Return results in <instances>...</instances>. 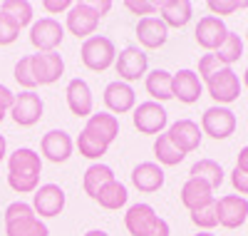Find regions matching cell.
Segmentation results:
<instances>
[{
    "label": "cell",
    "instance_id": "27",
    "mask_svg": "<svg viewBox=\"0 0 248 236\" xmlns=\"http://www.w3.org/2000/svg\"><path fill=\"white\" fill-rule=\"evenodd\" d=\"M144 87H147V92L152 95L154 102H167V100H174V92H171V72L167 70H152L147 75V80H144Z\"/></svg>",
    "mask_w": 248,
    "mask_h": 236
},
{
    "label": "cell",
    "instance_id": "21",
    "mask_svg": "<svg viewBox=\"0 0 248 236\" xmlns=\"http://www.w3.org/2000/svg\"><path fill=\"white\" fill-rule=\"evenodd\" d=\"M137 37L139 45L147 50H159L161 45H167L169 40V28L164 25V20L152 15V17H141L137 23Z\"/></svg>",
    "mask_w": 248,
    "mask_h": 236
},
{
    "label": "cell",
    "instance_id": "42",
    "mask_svg": "<svg viewBox=\"0 0 248 236\" xmlns=\"http://www.w3.org/2000/svg\"><path fill=\"white\" fill-rule=\"evenodd\" d=\"M43 8L47 13H67L72 8V3H70V0H45Z\"/></svg>",
    "mask_w": 248,
    "mask_h": 236
},
{
    "label": "cell",
    "instance_id": "16",
    "mask_svg": "<svg viewBox=\"0 0 248 236\" xmlns=\"http://www.w3.org/2000/svg\"><path fill=\"white\" fill-rule=\"evenodd\" d=\"M102 100H105L109 115H114V117H117V115H127V112H132L134 107H137V95H134V90H132V84L122 82V80L109 82L107 87H105V95H102Z\"/></svg>",
    "mask_w": 248,
    "mask_h": 236
},
{
    "label": "cell",
    "instance_id": "45",
    "mask_svg": "<svg viewBox=\"0 0 248 236\" xmlns=\"http://www.w3.org/2000/svg\"><path fill=\"white\" fill-rule=\"evenodd\" d=\"M92 8L97 10V15H99V17H105V15L109 13L112 3H109V0H102V3H92Z\"/></svg>",
    "mask_w": 248,
    "mask_h": 236
},
{
    "label": "cell",
    "instance_id": "31",
    "mask_svg": "<svg viewBox=\"0 0 248 236\" xmlns=\"http://www.w3.org/2000/svg\"><path fill=\"white\" fill-rule=\"evenodd\" d=\"M214 55L218 57V62H221L223 67H231L233 62H238L241 55H243V40H241V35L233 33V30H229V35H226V40H223V45Z\"/></svg>",
    "mask_w": 248,
    "mask_h": 236
},
{
    "label": "cell",
    "instance_id": "30",
    "mask_svg": "<svg viewBox=\"0 0 248 236\" xmlns=\"http://www.w3.org/2000/svg\"><path fill=\"white\" fill-rule=\"evenodd\" d=\"M154 157H156V162H159V167H176V164H181L184 162V152H179V149L171 144V139H169V135L164 132V135H159L156 139H154Z\"/></svg>",
    "mask_w": 248,
    "mask_h": 236
},
{
    "label": "cell",
    "instance_id": "20",
    "mask_svg": "<svg viewBox=\"0 0 248 236\" xmlns=\"http://www.w3.org/2000/svg\"><path fill=\"white\" fill-rule=\"evenodd\" d=\"M171 92L179 102L194 104L203 95V82L194 70H179V72L171 75Z\"/></svg>",
    "mask_w": 248,
    "mask_h": 236
},
{
    "label": "cell",
    "instance_id": "8",
    "mask_svg": "<svg viewBox=\"0 0 248 236\" xmlns=\"http://www.w3.org/2000/svg\"><path fill=\"white\" fill-rule=\"evenodd\" d=\"M147 67H149V55L137 45H127L114 60V70H117L119 80L127 84L147 75Z\"/></svg>",
    "mask_w": 248,
    "mask_h": 236
},
{
    "label": "cell",
    "instance_id": "2",
    "mask_svg": "<svg viewBox=\"0 0 248 236\" xmlns=\"http://www.w3.org/2000/svg\"><path fill=\"white\" fill-rule=\"evenodd\" d=\"M3 219H5L8 236H50V229L45 226V221L37 217L32 204H28V202L8 204Z\"/></svg>",
    "mask_w": 248,
    "mask_h": 236
},
{
    "label": "cell",
    "instance_id": "22",
    "mask_svg": "<svg viewBox=\"0 0 248 236\" xmlns=\"http://www.w3.org/2000/svg\"><path fill=\"white\" fill-rule=\"evenodd\" d=\"M164 179H167V174H164V169L156 162H141L132 169V184L144 194L159 191L164 186Z\"/></svg>",
    "mask_w": 248,
    "mask_h": 236
},
{
    "label": "cell",
    "instance_id": "39",
    "mask_svg": "<svg viewBox=\"0 0 248 236\" xmlns=\"http://www.w3.org/2000/svg\"><path fill=\"white\" fill-rule=\"evenodd\" d=\"M124 8L134 15H144V17H152L154 13H159V3H152V0H139V3L137 0H127Z\"/></svg>",
    "mask_w": 248,
    "mask_h": 236
},
{
    "label": "cell",
    "instance_id": "3",
    "mask_svg": "<svg viewBox=\"0 0 248 236\" xmlns=\"http://www.w3.org/2000/svg\"><path fill=\"white\" fill-rule=\"evenodd\" d=\"M79 60L82 65L92 72H105L114 65L117 60V48L114 42L107 37V35H92L82 42L79 48Z\"/></svg>",
    "mask_w": 248,
    "mask_h": 236
},
{
    "label": "cell",
    "instance_id": "14",
    "mask_svg": "<svg viewBox=\"0 0 248 236\" xmlns=\"http://www.w3.org/2000/svg\"><path fill=\"white\" fill-rule=\"evenodd\" d=\"M159 219H161V217L154 211L152 204L139 202V204H132V206L127 209V214H124V226H127V231H129L132 236H149V234L156 229Z\"/></svg>",
    "mask_w": 248,
    "mask_h": 236
},
{
    "label": "cell",
    "instance_id": "9",
    "mask_svg": "<svg viewBox=\"0 0 248 236\" xmlns=\"http://www.w3.org/2000/svg\"><path fill=\"white\" fill-rule=\"evenodd\" d=\"M65 189L60 184H40L37 191L32 194V209L40 219H52L60 217L62 209H65Z\"/></svg>",
    "mask_w": 248,
    "mask_h": 236
},
{
    "label": "cell",
    "instance_id": "35",
    "mask_svg": "<svg viewBox=\"0 0 248 236\" xmlns=\"http://www.w3.org/2000/svg\"><path fill=\"white\" fill-rule=\"evenodd\" d=\"M191 221H194L201 231L216 229V226H218V204H216V199H214L211 204H206V206L191 211Z\"/></svg>",
    "mask_w": 248,
    "mask_h": 236
},
{
    "label": "cell",
    "instance_id": "1",
    "mask_svg": "<svg viewBox=\"0 0 248 236\" xmlns=\"http://www.w3.org/2000/svg\"><path fill=\"white\" fill-rule=\"evenodd\" d=\"M43 174V157L32 147H17L8 157V184L17 194H35Z\"/></svg>",
    "mask_w": 248,
    "mask_h": 236
},
{
    "label": "cell",
    "instance_id": "44",
    "mask_svg": "<svg viewBox=\"0 0 248 236\" xmlns=\"http://www.w3.org/2000/svg\"><path fill=\"white\" fill-rule=\"evenodd\" d=\"M236 169H241V171H246V174H248V147H243L241 152H238V162H236Z\"/></svg>",
    "mask_w": 248,
    "mask_h": 236
},
{
    "label": "cell",
    "instance_id": "38",
    "mask_svg": "<svg viewBox=\"0 0 248 236\" xmlns=\"http://www.w3.org/2000/svg\"><path fill=\"white\" fill-rule=\"evenodd\" d=\"M223 65L218 62V57L214 55V52H206V55H201V60H199V77H201V82H206L211 75H216L218 70H221Z\"/></svg>",
    "mask_w": 248,
    "mask_h": 236
},
{
    "label": "cell",
    "instance_id": "25",
    "mask_svg": "<svg viewBox=\"0 0 248 236\" xmlns=\"http://www.w3.org/2000/svg\"><path fill=\"white\" fill-rule=\"evenodd\" d=\"M211 202H214V189L206 182L194 179V177H189L184 182V186H181V204L189 211H196V209L211 204Z\"/></svg>",
    "mask_w": 248,
    "mask_h": 236
},
{
    "label": "cell",
    "instance_id": "49",
    "mask_svg": "<svg viewBox=\"0 0 248 236\" xmlns=\"http://www.w3.org/2000/svg\"><path fill=\"white\" fill-rule=\"evenodd\" d=\"M243 84L248 87V67H246V72H243Z\"/></svg>",
    "mask_w": 248,
    "mask_h": 236
},
{
    "label": "cell",
    "instance_id": "10",
    "mask_svg": "<svg viewBox=\"0 0 248 236\" xmlns=\"http://www.w3.org/2000/svg\"><path fill=\"white\" fill-rule=\"evenodd\" d=\"M99 15H97V10L92 8V3H72V8L67 10V23H65V28L79 40H87V37H92L94 35V30H97V25H99Z\"/></svg>",
    "mask_w": 248,
    "mask_h": 236
},
{
    "label": "cell",
    "instance_id": "43",
    "mask_svg": "<svg viewBox=\"0 0 248 236\" xmlns=\"http://www.w3.org/2000/svg\"><path fill=\"white\" fill-rule=\"evenodd\" d=\"M169 234H171V229H169V221H167V219H159L156 229H154L149 236H169Z\"/></svg>",
    "mask_w": 248,
    "mask_h": 236
},
{
    "label": "cell",
    "instance_id": "23",
    "mask_svg": "<svg viewBox=\"0 0 248 236\" xmlns=\"http://www.w3.org/2000/svg\"><path fill=\"white\" fill-rule=\"evenodd\" d=\"M85 132L92 135L94 139H99L102 144H112L119 135V119L109 112H97V115H90L87 117V124H85Z\"/></svg>",
    "mask_w": 248,
    "mask_h": 236
},
{
    "label": "cell",
    "instance_id": "17",
    "mask_svg": "<svg viewBox=\"0 0 248 236\" xmlns=\"http://www.w3.org/2000/svg\"><path fill=\"white\" fill-rule=\"evenodd\" d=\"M32 60V75L37 84H55L65 72V60L60 52H35Z\"/></svg>",
    "mask_w": 248,
    "mask_h": 236
},
{
    "label": "cell",
    "instance_id": "24",
    "mask_svg": "<svg viewBox=\"0 0 248 236\" xmlns=\"http://www.w3.org/2000/svg\"><path fill=\"white\" fill-rule=\"evenodd\" d=\"M159 17L167 28H186L194 17V5L189 0H164L159 3Z\"/></svg>",
    "mask_w": 248,
    "mask_h": 236
},
{
    "label": "cell",
    "instance_id": "12",
    "mask_svg": "<svg viewBox=\"0 0 248 236\" xmlns=\"http://www.w3.org/2000/svg\"><path fill=\"white\" fill-rule=\"evenodd\" d=\"M171 144L179 149V152L184 154H191L196 152V149L201 147V139H203V132H201V127L194 122V119H176L169 130H167Z\"/></svg>",
    "mask_w": 248,
    "mask_h": 236
},
{
    "label": "cell",
    "instance_id": "18",
    "mask_svg": "<svg viewBox=\"0 0 248 236\" xmlns=\"http://www.w3.org/2000/svg\"><path fill=\"white\" fill-rule=\"evenodd\" d=\"M72 137L65 130H50L47 135H43V142H40V149H43V157L52 164H62L72 157Z\"/></svg>",
    "mask_w": 248,
    "mask_h": 236
},
{
    "label": "cell",
    "instance_id": "4",
    "mask_svg": "<svg viewBox=\"0 0 248 236\" xmlns=\"http://www.w3.org/2000/svg\"><path fill=\"white\" fill-rule=\"evenodd\" d=\"M132 122L139 135H164V130L169 127V112L164 110V104L147 100L134 107Z\"/></svg>",
    "mask_w": 248,
    "mask_h": 236
},
{
    "label": "cell",
    "instance_id": "34",
    "mask_svg": "<svg viewBox=\"0 0 248 236\" xmlns=\"http://www.w3.org/2000/svg\"><path fill=\"white\" fill-rule=\"evenodd\" d=\"M77 149H79V154L82 157H87V159H102L107 154V144H102L99 139H94L92 135H87L85 130L79 132V137H77Z\"/></svg>",
    "mask_w": 248,
    "mask_h": 236
},
{
    "label": "cell",
    "instance_id": "46",
    "mask_svg": "<svg viewBox=\"0 0 248 236\" xmlns=\"http://www.w3.org/2000/svg\"><path fill=\"white\" fill-rule=\"evenodd\" d=\"M5 154H8V139H5L3 135H0V162L5 159Z\"/></svg>",
    "mask_w": 248,
    "mask_h": 236
},
{
    "label": "cell",
    "instance_id": "28",
    "mask_svg": "<svg viewBox=\"0 0 248 236\" xmlns=\"http://www.w3.org/2000/svg\"><path fill=\"white\" fill-rule=\"evenodd\" d=\"M189 174H191L194 179L206 182L211 189H218V186L223 184V174H226V171H223V167H221L216 159H199V162L191 164Z\"/></svg>",
    "mask_w": 248,
    "mask_h": 236
},
{
    "label": "cell",
    "instance_id": "37",
    "mask_svg": "<svg viewBox=\"0 0 248 236\" xmlns=\"http://www.w3.org/2000/svg\"><path fill=\"white\" fill-rule=\"evenodd\" d=\"M206 8H209L216 17H221V15H231V13L248 8V0H209Z\"/></svg>",
    "mask_w": 248,
    "mask_h": 236
},
{
    "label": "cell",
    "instance_id": "48",
    "mask_svg": "<svg viewBox=\"0 0 248 236\" xmlns=\"http://www.w3.org/2000/svg\"><path fill=\"white\" fill-rule=\"evenodd\" d=\"M194 236H216V234H211V231H201V234H194Z\"/></svg>",
    "mask_w": 248,
    "mask_h": 236
},
{
    "label": "cell",
    "instance_id": "40",
    "mask_svg": "<svg viewBox=\"0 0 248 236\" xmlns=\"http://www.w3.org/2000/svg\"><path fill=\"white\" fill-rule=\"evenodd\" d=\"M231 184H233V189L238 191V197L248 194V174H246V171L233 169V171H231Z\"/></svg>",
    "mask_w": 248,
    "mask_h": 236
},
{
    "label": "cell",
    "instance_id": "50",
    "mask_svg": "<svg viewBox=\"0 0 248 236\" xmlns=\"http://www.w3.org/2000/svg\"><path fill=\"white\" fill-rule=\"evenodd\" d=\"M5 119V112H0V122H3Z\"/></svg>",
    "mask_w": 248,
    "mask_h": 236
},
{
    "label": "cell",
    "instance_id": "11",
    "mask_svg": "<svg viewBox=\"0 0 248 236\" xmlns=\"http://www.w3.org/2000/svg\"><path fill=\"white\" fill-rule=\"evenodd\" d=\"M43 112H45V102L37 92H25L23 90L20 95H15V104L10 110L15 124L32 127V124H37L40 119H43Z\"/></svg>",
    "mask_w": 248,
    "mask_h": 236
},
{
    "label": "cell",
    "instance_id": "6",
    "mask_svg": "<svg viewBox=\"0 0 248 236\" xmlns=\"http://www.w3.org/2000/svg\"><path fill=\"white\" fill-rule=\"evenodd\" d=\"M65 40V28L55 17H40L30 25V42L37 52H57Z\"/></svg>",
    "mask_w": 248,
    "mask_h": 236
},
{
    "label": "cell",
    "instance_id": "36",
    "mask_svg": "<svg viewBox=\"0 0 248 236\" xmlns=\"http://www.w3.org/2000/svg\"><path fill=\"white\" fill-rule=\"evenodd\" d=\"M17 37H20V25L8 13L0 10V45H13Z\"/></svg>",
    "mask_w": 248,
    "mask_h": 236
},
{
    "label": "cell",
    "instance_id": "5",
    "mask_svg": "<svg viewBox=\"0 0 248 236\" xmlns=\"http://www.w3.org/2000/svg\"><path fill=\"white\" fill-rule=\"evenodd\" d=\"M241 87L243 84L231 67H221L216 75L206 80V90H209V95L218 107H229L231 102H236L241 97Z\"/></svg>",
    "mask_w": 248,
    "mask_h": 236
},
{
    "label": "cell",
    "instance_id": "29",
    "mask_svg": "<svg viewBox=\"0 0 248 236\" xmlns=\"http://www.w3.org/2000/svg\"><path fill=\"white\" fill-rule=\"evenodd\" d=\"M127 199H129V191H127V186H124L122 182H109L105 189L97 194V204L102 206V209H109V211H117V209H122L124 204H127Z\"/></svg>",
    "mask_w": 248,
    "mask_h": 236
},
{
    "label": "cell",
    "instance_id": "7",
    "mask_svg": "<svg viewBox=\"0 0 248 236\" xmlns=\"http://www.w3.org/2000/svg\"><path fill=\"white\" fill-rule=\"evenodd\" d=\"M236 115L229 110V107H209V110H203L201 115V132L209 135L211 139H226L236 132Z\"/></svg>",
    "mask_w": 248,
    "mask_h": 236
},
{
    "label": "cell",
    "instance_id": "32",
    "mask_svg": "<svg viewBox=\"0 0 248 236\" xmlns=\"http://www.w3.org/2000/svg\"><path fill=\"white\" fill-rule=\"evenodd\" d=\"M0 10L8 13L15 23L20 25V30L28 28V25H32V5L28 3V0H5Z\"/></svg>",
    "mask_w": 248,
    "mask_h": 236
},
{
    "label": "cell",
    "instance_id": "15",
    "mask_svg": "<svg viewBox=\"0 0 248 236\" xmlns=\"http://www.w3.org/2000/svg\"><path fill=\"white\" fill-rule=\"evenodd\" d=\"M218 204V226L223 229H241L248 221V199L238 194H226L216 199Z\"/></svg>",
    "mask_w": 248,
    "mask_h": 236
},
{
    "label": "cell",
    "instance_id": "51",
    "mask_svg": "<svg viewBox=\"0 0 248 236\" xmlns=\"http://www.w3.org/2000/svg\"><path fill=\"white\" fill-rule=\"evenodd\" d=\"M246 40H248V30H246Z\"/></svg>",
    "mask_w": 248,
    "mask_h": 236
},
{
    "label": "cell",
    "instance_id": "47",
    "mask_svg": "<svg viewBox=\"0 0 248 236\" xmlns=\"http://www.w3.org/2000/svg\"><path fill=\"white\" fill-rule=\"evenodd\" d=\"M85 236H109L107 231H102V229H92V231H87Z\"/></svg>",
    "mask_w": 248,
    "mask_h": 236
},
{
    "label": "cell",
    "instance_id": "41",
    "mask_svg": "<svg viewBox=\"0 0 248 236\" xmlns=\"http://www.w3.org/2000/svg\"><path fill=\"white\" fill-rule=\"evenodd\" d=\"M15 104V95L10 92V87H5V84H0V112H10Z\"/></svg>",
    "mask_w": 248,
    "mask_h": 236
},
{
    "label": "cell",
    "instance_id": "13",
    "mask_svg": "<svg viewBox=\"0 0 248 236\" xmlns=\"http://www.w3.org/2000/svg\"><path fill=\"white\" fill-rule=\"evenodd\" d=\"M196 42L206 50V52H216L221 45H223V40L226 35H229V28H226V23L221 17L216 15H203L199 23H196Z\"/></svg>",
    "mask_w": 248,
    "mask_h": 236
},
{
    "label": "cell",
    "instance_id": "19",
    "mask_svg": "<svg viewBox=\"0 0 248 236\" xmlns=\"http://www.w3.org/2000/svg\"><path fill=\"white\" fill-rule=\"evenodd\" d=\"M65 97H67V107L75 117H90L92 115V107H94V100H92V90L87 80L82 77H72L65 87Z\"/></svg>",
    "mask_w": 248,
    "mask_h": 236
},
{
    "label": "cell",
    "instance_id": "33",
    "mask_svg": "<svg viewBox=\"0 0 248 236\" xmlns=\"http://www.w3.org/2000/svg\"><path fill=\"white\" fill-rule=\"evenodd\" d=\"M13 77H15V82H17V84H20V87H23L25 92H35L37 82H35V75H32V60H30V55L20 57V60L15 62Z\"/></svg>",
    "mask_w": 248,
    "mask_h": 236
},
{
    "label": "cell",
    "instance_id": "26",
    "mask_svg": "<svg viewBox=\"0 0 248 236\" xmlns=\"http://www.w3.org/2000/svg\"><path fill=\"white\" fill-rule=\"evenodd\" d=\"M114 179H117V177H114V169H112V167L102 164V162H94V164L87 167L85 179H82V186H85V194H87V197L97 199L99 191L105 189L109 182H114Z\"/></svg>",
    "mask_w": 248,
    "mask_h": 236
}]
</instances>
